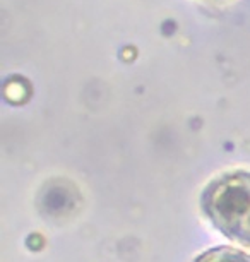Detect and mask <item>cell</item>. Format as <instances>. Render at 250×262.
<instances>
[{"mask_svg":"<svg viewBox=\"0 0 250 262\" xmlns=\"http://www.w3.org/2000/svg\"><path fill=\"white\" fill-rule=\"evenodd\" d=\"M194 262H250V255L232 247H216L202 252Z\"/></svg>","mask_w":250,"mask_h":262,"instance_id":"cell-2","label":"cell"},{"mask_svg":"<svg viewBox=\"0 0 250 262\" xmlns=\"http://www.w3.org/2000/svg\"><path fill=\"white\" fill-rule=\"evenodd\" d=\"M200 206L221 233L250 247V171H226L211 180Z\"/></svg>","mask_w":250,"mask_h":262,"instance_id":"cell-1","label":"cell"}]
</instances>
